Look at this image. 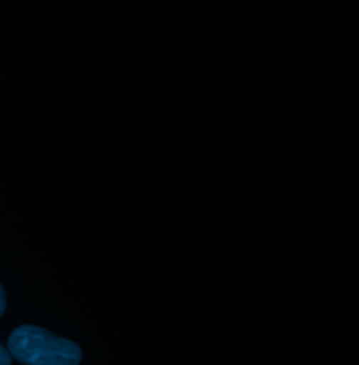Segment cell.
<instances>
[{
  "instance_id": "cell-1",
  "label": "cell",
  "mask_w": 359,
  "mask_h": 365,
  "mask_svg": "<svg viewBox=\"0 0 359 365\" xmlns=\"http://www.w3.org/2000/svg\"><path fill=\"white\" fill-rule=\"evenodd\" d=\"M9 351L26 365H79L82 349L38 326H20L9 339Z\"/></svg>"
},
{
  "instance_id": "cell-2",
  "label": "cell",
  "mask_w": 359,
  "mask_h": 365,
  "mask_svg": "<svg viewBox=\"0 0 359 365\" xmlns=\"http://www.w3.org/2000/svg\"><path fill=\"white\" fill-rule=\"evenodd\" d=\"M11 364V357L10 354L6 351V349L0 344V365Z\"/></svg>"
},
{
  "instance_id": "cell-3",
  "label": "cell",
  "mask_w": 359,
  "mask_h": 365,
  "mask_svg": "<svg viewBox=\"0 0 359 365\" xmlns=\"http://www.w3.org/2000/svg\"><path fill=\"white\" fill-rule=\"evenodd\" d=\"M4 311H6V294L3 287L0 285V317L4 314Z\"/></svg>"
}]
</instances>
